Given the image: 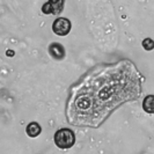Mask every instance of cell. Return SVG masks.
<instances>
[{
	"label": "cell",
	"mask_w": 154,
	"mask_h": 154,
	"mask_svg": "<svg viewBox=\"0 0 154 154\" xmlns=\"http://www.w3.org/2000/svg\"><path fill=\"white\" fill-rule=\"evenodd\" d=\"M54 144L62 149H67L74 145L75 134L71 129H60L54 133Z\"/></svg>",
	"instance_id": "obj_1"
},
{
	"label": "cell",
	"mask_w": 154,
	"mask_h": 154,
	"mask_svg": "<svg viewBox=\"0 0 154 154\" xmlns=\"http://www.w3.org/2000/svg\"><path fill=\"white\" fill-rule=\"evenodd\" d=\"M71 22L66 17H58L52 23V30L58 36H66L71 31Z\"/></svg>",
	"instance_id": "obj_2"
},
{
	"label": "cell",
	"mask_w": 154,
	"mask_h": 154,
	"mask_svg": "<svg viewBox=\"0 0 154 154\" xmlns=\"http://www.w3.org/2000/svg\"><path fill=\"white\" fill-rule=\"evenodd\" d=\"M65 6V0H49L42 7V12L49 15V14H60Z\"/></svg>",
	"instance_id": "obj_3"
},
{
	"label": "cell",
	"mask_w": 154,
	"mask_h": 154,
	"mask_svg": "<svg viewBox=\"0 0 154 154\" xmlns=\"http://www.w3.org/2000/svg\"><path fill=\"white\" fill-rule=\"evenodd\" d=\"M48 51H49V54L50 56L56 59V60H62L65 58V48L62 45V44H59V43H51L50 45H49V49H48Z\"/></svg>",
	"instance_id": "obj_4"
},
{
	"label": "cell",
	"mask_w": 154,
	"mask_h": 154,
	"mask_svg": "<svg viewBox=\"0 0 154 154\" xmlns=\"http://www.w3.org/2000/svg\"><path fill=\"white\" fill-rule=\"evenodd\" d=\"M41 131H42V128H41V125L37 122H31V123H29L28 126H27V129H26L27 134L29 137H31V138H35V137L39 136Z\"/></svg>",
	"instance_id": "obj_5"
},
{
	"label": "cell",
	"mask_w": 154,
	"mask_h": 154,
	"mask_svg": "<svg viewBox=\"0 0 154 154\" xmlns=\"http://www.w3.org/2000/svg\"><path fill=\"white\" fill-rule=\"evenodd\" d=\"M143 108L147 114H154V95H148L144 99Z\"/></svg>",
	"instance_id": "obj_6"
},
{
	"label": "cell",
	"mask_w": 154,
	"mask_h": 154,
	"mask_svg": "<svg viewBox=\"0 0 154 154\" xmlns=\"http://www.w3.org/2000/svg\"><path fill=\"white\" fill-rule=\"evenodd\" d=\"M143 48L146 51H152L154 49V41L152 38H145L143 41Z\"/></svg>",
	"instance_id": "obj_7"
}]
</instances>
